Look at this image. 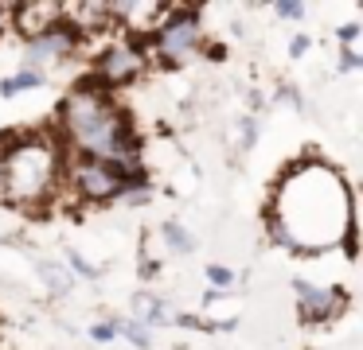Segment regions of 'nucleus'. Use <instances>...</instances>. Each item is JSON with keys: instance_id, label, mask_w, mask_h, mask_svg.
Segmentation results:
<instances>
[{"instance_id": "obj_20", "label": "nucleus", "mask_w": 363, "mask_h": 350, "mask_svg": "<svg viewBox=\"0 0 363 350\" xmlns=\"http://www.w3.org/2000/svg\"><path fill=\"white\" fill-rule=\"evenodd\" d=\"M238 129H242V148H254V140H258V117H242Z\"/></svg>"}, {"instance_id": "obj_17", "label": "nucleus", "mask_w": 363, "mask_h": 350, "mask_svg": "<svg viewBox=\"0 0 363 350\" xmlns=\"http://www.w3.org/2000/svg\"><path fill=\"white\" fill-rule=\"evenodd\" d=\"M67 272H74V276H82V280H98V276H102V269L90 264L86 257L74 253V249H67Z\"/></svg>"}, {"instance_id": "obj_8", "label": "nucleus", "mask_w": 363, "mask_h": 350, "mask_svg": "<svg viewBox=\"0 0 363 350\" xmlns=\"http://www.w3.org/2000/svg\"><path fill=\"white\" fill-rule=\"evenodd\" d=\"M164 16H168V4H157V0H121V4H110V20L118 28V35L145 39V43L152 39V31L160 28Z\"/></svg>"}, {"instance_id": "obj_24", "label": "nucleus", "mask_w": 363, "mask_h": 350, "mask_svg": "<svg viewBox=\"0 0 363 350\" xmlns=\"http://www.w3.org/2000/svg\"><path fill=\"white\" fill-rule=\"evenodd\" d=\"M9 31V4H0V35Z\"/></svg>"}, {"instance_id": "obj_10", "label": "nucleus", "mask_w": 363, "mask_h": 350, "mask_svg": "<svg viewBox=\"0 0 363 350\" xmlns=\"http://www.w3.org/2000/svg\"><path fill=\"white\" fill-rule=\"evenodd\" d=\"M293 292H297V315L301 323H328L340 308H344V292L340 288H316L308 280H293Z\"/></svg>"}, {"instance_id": "obj_16", "label": "nucleus", "mask_w": 363, "mask_h": 350, "mask_svg": "<svg viewBox=\"0 0 363 350\" xmlns=\"http://www.w3.org/2000/svg\"><path fill=\"white\" fill-rule=\"evenodd\" d=\"M207 284H211V292H227V288L238 284V272L227 269V264H207Z\"/></svg>"}, {"instance_id": "obj_7", "label": "nucleus", "mask_w": 363, "mask_h": 350, "mask_svg": "<svg viewBox=\"0 0 363 350\" xmlns=\"http://www.w3.org/2000/svg\"><path fill=\"white\" fill-rule=\"evenodd\" d=\"M82 47H86V35L79 28H71L67 20H59L48 31H40L35 39H24V59H20V66H32L40 74H48V66L74 59Z\"/></svg>"}, {"instance_id": "obj_1", "label": "nucleus", "mask_w": 363, "mask_h": 350, "mask_svg": "<svg viewBox=\"0 0 363 350\" xmlns=\"http://www.w3.org/2000/svg\"><path fill=\"white\" fill-rule=\"evenodd\" d=\"M59 144L71 156L113 163V168H141L145 144L129 113L118 105L113 90H106L94 74L79 78L59 101Z\"/></svg>"}, {"instance_id": "obj_13", "label": "nucleus", "mask_w": 363, "mask_h": 350, "mask_svg": "<svg viewBox=\"0 0 363 350\" xmlns=\"http://www.w3.org/2000/svg\"><path fill=\"white\" fill-rule=\"evenodd\" d=\"M35 269H40V276H43V284H48L51 296H67V292L74 288V276L63 269V264H55V261H35Z\"/></svg>"}, {"instance_id": "obj_19", "label": "nucleus", "mask_w": 363, "mask_h": 350, "mask_svg": "<svg viewBox=\"0 0 363 350\" xmlns=\"http://www.w3.org/2000/svg\"><path fill=\"white\" fill-rule=\"evenodd\" d=\"M90 339L94 342H113L118 339V319H102V323L90 327Z\"/></svg>"}, {"instance_id": "obj_6", "label": "nucleus", "mask_w": 363, "mask_h": 350, "mask_svg": "<svg viewBox=\"0 0 363 350\" xmlns=\"http://www.w3.org/2000/svg\"><path fill=\"white\" fill-rule=\"evenodd\" d=\"M145 70H149V43L129 35H110L94 62V78L106 90H121V86L137 82Z\"/></svg>"}, {"instance_id": "obj_4", "label": "nucleus", "mask_w": 363, "mask_h": 350, "mask_svg": "<svg viewBox=\"0 0 363 350\" xmlns=\"http://www.w3.org/2000/svg\"><path fill=\"white\" fill-rule=\"evenodd\" d=\"M145 168V163H141ZM141 168H113V163L90 160V156H71L63 160V191L74 194V202H121V191H125V175Z\"/></svg>"}, {"instance_id": "obj_2", "label": "nucleus", "mask_w": 363, "mask_h": 350, "mask_svg": "<svg viewBox=\"0 0 363 350\" xmlns=\"http://www.w3.org/2000/svg\"><path fill=\"white\" fill-rule=\"evenodd\" d=\"M274 199L285 202H305L308 214H301L297 222L289 226H269V238L277 241L281 249H328L336 238H344V249L352 253V191L344 187V179L336 175L332 168L308 160L297 163L289 175L281 179V187L274 191Z\"/></svg>"}, {"instance_id": "obj_23", "label": "nucleus", "mask_w": 363, "mask_h": 350, "mask_svg": "<svg viewBox=\"0 0 363 350\" xmlns=\"http://www.w3.org/2000/svg\"><path fill=\"white\" fill-rule=\"evenodd\" d=\"M305 51H308V35H293L289 39V54H293V59H301Z\"/></svg>"}, {"instance_id": "obj_15", "label": "nucleus", "mask_w": 363, "mask_h": 350, "mask_svg": "<svg viewBox=\"0 0 363 350\" xmlns=\"http://www.w3.org/2000/svg\"><path fill=\"white\" fill-rule=\"evenodd\" d=\"M118 334H125L137 350H152V331H149V327H141L137 319H118Z\"/></svg>"}, {"instance_id": "obj_21", "label": "nucleus", "mask_w": 363, "mask_h": 350, "mask_svg": "<svg viewBox=\"0 0 363 350\" xmlns=\"http://www.w3.org/2000/svg\"><path fill=\"white\" fill-rule=\"evenodd\" d=\"M340 70H344V74H352V70H363V59L352 51V47H344V51H340Z\"/></svg>"}, {"instance_id": "obj_12", "label": "nucleus", "mask_w": 363, "mask_h": 350, "mask_svg": "<svg viewBox=\"0 0 363 350\" xmlns=\"http://www.w3.org/2000/svg\"><path fill=\"white\" fill-rule=\"evenodd\" d=\"M43 78H48V74H40V70H32V66H20L16 74H9L4 82H0V98H16V93L40 90Z\"/></svg>"}, {"instance_id": "obj_14", "label": "nucleus", "mask_w": 363, "mask_h": 350, "mask_svg": "<svg viewBox=\"0 0 363 350\" xmlns=\"http://www.w3.org/2000/svg\"><path fill=\"white\" fill-rule=\"evenodd\" d=\"M160 233H164V245L172 249V253H184V257H188L191 249H196V238H191V233L184 230L180 222H172V218H168V222L160 226Z\"/></svg>"}, {"instance_id": "obj_9", "label": "nucleus", "mask_w": 363, "mask_h": 350, "mask_svg": "<svg viewBox=\"0 0 363 350\" xmlns=\"http://www.w3.org/2000/svg\"><path fill=\"white\" fill-rule=\"evenodd\" d=\"M59 20H63V4H55V0H20V4H9V28L24 39H35L40 31H48Z\"/></svg>"}, {"instance_id": "obj_11", "label": "nucleus", "mask_w": 363, "mask_h": 350, "mask_svg": "<svg viewBox=\"0 0 363 350\" xmlns=\"http://www.w3.org/2000/svg\"><path fill=\"white\" fill-rule=\"evenodd\" d=\"M133 319L141 327H172V319H176V311L168 308L160 296H152V292H137L133 296Z\"/></svg>"}, {"instance_id": "obj_18", "label": "nucleus", "mask_w": 363, "mask_h": 350, "mask_svg": "<svg viewBox=\"0 0 363 350\" xmlns=\"http://www.w3.org/2000/svg\"><path fill=\"white\" fill-rule=\"evenodd\" d=\"M305 12H308V8L297 4V0H277V4H274L277 20H305Z\"/></svg>"}, {"instance_id": "obj_3", "label": "nucleus", "mask_w": 363, "mask_h": 350, "mask_svg": "<svg viewBox=\"0 0 363 350\" xmlns=\"http://www.w3.org/2000/svg\"><path fill=\"white\" fill-rule=\"evenodd\" d=\"M63 160L67 148L59 144V136L20 132V140L0 160V199L12 202V206L48 202L63 183Z\"/></svg>"}, {"instance_id": "obj_22", "label": "nucleus", "mask_w": 363, "mask_h": 350, "mask_svg": "<svg viewBox=\"0 0 363 350\" xmlns=\"http://www.w3.org/2000/svg\"><path fill=\"white\" fill-rule=\"evenodd\" d=\"M355 35H359V23H344V28L336 31V39H340L344 47H352V43H355Z\"/></svg>"}, {"instance_id": "obj_5", "label": "nucleus", "mask_w": 363, "mask_h": 350, "mask_svg": "<svg viewBox=\"0 0 363 350\" xmlns=\"http://www.w3.org/2000/svg\"><path fill=\"white\" fill-rule=\"evenodd\" d=\"M196 51H203V23L191 4H168V16L149 39V54H157L164 66H184Z\"/></svg>"}]
</instances>
